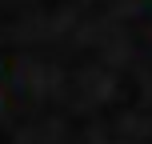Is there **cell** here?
Instances as JSON below:
<instances>
[]
</instances>
